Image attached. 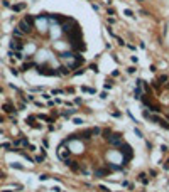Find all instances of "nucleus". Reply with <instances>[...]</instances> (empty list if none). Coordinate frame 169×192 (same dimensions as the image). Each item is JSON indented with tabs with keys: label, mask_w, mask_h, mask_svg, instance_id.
<instances>
[{
	"label": "nucleus",
	"mask_w": 169,
	"mask_h": 192,
	"mask_svg": "<svg viewBox=\"0 0 169 192\" xmlns=\"http://www.w3.org/2000/svg\"><path fill=\"white\" fill-rule=\"evenodd\" d=\"M118 148H120V153H122V155L125 157V162L132 158V148H130L129 145H120V147H118Z\"/></svg>",
	"instance_id": "f257e3e1"
},
{
	"label": "nucleus",
	"mask_w": 169,
	"mask_h": 192,
	"mask_svg": "<svg viewBox=\"0 0 169 192\" xmlns=\"http://www.w3.org/2000/svg\"><path fill=\"white\" fill-rule=\"evenodd\" d=\"M22 47H24L22 40H20V39H15V37H14L12 42H10V49H14L15 52H20V51H22Z\"/></svg>",
	"instance_id": "f03ea898"
},
{
	"label": "nucleus",
	"mask_w": 169,
	"mask_h": 192,
	"mask_svg": "<svg viewBox=\"0 0 169 192\" xmlns=\"http://www.w3.org/2000/svg\"><path fill=\"white\" fill-rule=\"evenodd\" d=\"M107 140H108L110 145H115V147H120L122 145V136L120 135H112V136H108Z\"/></svg>",
	"instance_id": "7ed1b4c3"
},
{
	"label": "nucleus",
	"mask_w": 169,
	"mask_h": 192,
	"mask_svg": "<svg viewBox=\"0 0 169 192\" xmlns=\"http://www.w3.org/2000/svg\"><path fill=\"white\" fill-rule=\"evenodd\" d=\"M19 29H20L22 32H24V34H29V32L32 30V27H31V25H29L27 22H25V20H22V22L19 24Z\"/></svg>",
	"instance_id": "20e7f679"
},
{
	"label": "nucleus",
	"mask_w": 169,
	"mask_h": 192,
	"mask_svg": "<svg viewBox=\"0 0 169 192\" xmlns=\"http://www.w3.org/2000/svg\"><path fill=\"white\" fill-rule=\"evenodd\" d=\"M4 111H5V113H10V115H12V113H15V108H14L10 103H7V104H4Z\"/></svg>",
	"instance_id": "39448f33"
},
{
	"label": "nucleus",
	"mask_w": 169,
	"mask_h": 192,
	"mask_svg": "<svg viewBox=\"0 0 169 192\" xmlns=\"http://www.w3.org/2000/svg\"><path fill=\"white\" fill-rule=\"evenodd\" d=\"M14 37H15V39H20V37H24V32L20 30L19 27H17V29H14Z\"/></svg>",
	"instance_id": "423d86ee"
},
{
	"label": "nucleus",
	"mask_w": 169,
	"mask_h": 192,
	"mask_svg": "<svg viewBox=\"0 0 169 192\" xmlns=\"http://www.w3.org/2000/svg\"><path fill=\"white\" fill-rule=\"evenodd\" d=\"M134 96H135L137 100H140V98H142V91H140V88H139V86H137L135 91H134Z\"/></svg>",
	"instance_id": "0eeeda50"
},
{
	"label": "nucleus",
	"mask_w": 169,
	"mask_h": 192,
	"mask_svg": "<svg viewBox=\"0 0 169 192\" xmlns=\"http://www.w3.org/2000/svg\"><path fill=\"white\" fill-rule=\"evenodd\" d=\"M25 22H27V24L29 25H31V27H34V17H31V15H27V17H25Z\"/></svg>",
	"instance_id": "6e6552de"
},
{
	"label": "nucleus",
	"mask_w": 169,
	"mask_h": 192,
	"mask_svg": "<svg viewBox=\"0 0 169 192\" xmlns=\"http://www.w3.org/2000/svg\"><path fill=\"white\" fill-rule=\"evenodd\" d=\"M24 7H25L24 4H20V5H14L12 8H14V10H15V12H19V10H22V8H24Z\"/></svg>",
	"instance_id": "1a4fd4ad"
},
{
	"label": "nucleus",
	"mask_w": 169,
	"mask_h": 192,
	"mask_svg": "<svg viewBox=\"0 0 169 192\" xmlns=\"http://www.w3.org/2000/svg\"><path fill=\"white\" fill-rule=\"evenodd\" d=\"M95 175L101 177V175H107V172H105V170H95Z\"/></svg>",
	"instance_id": "9d476101"
},
{
	"label": "nucleus",
	"mask_w": 169,
	"mask_h": 192,
	"mask_svg": "<svg viewBox=\"0 0 169 192\" xmlns=\"http://www.w3.org/2000/svg\"><path fill=\"white\" fill-rule=\"evenodd\" d=\"M74 111H76V110H69V111H64V116H69V115H73Z\"/></svg>",
	"instance_id": "9b49d317"
},
{
	"label": "nucleus",
	"mask_w": 169,
	"mask_h": 192,
	"mask_svg": "<svg viewBox=\"0 0 169 192\" xmlns=\"http://www.w3.org/2000/svg\"><path fill=\"white\" fill-rule=\"evenodd\" d=\"M12 167H14V168H19V170H22V168H24L22 165H19V164H12Z\"/></svg>",
	"instance_id": "f8f14e48"
},
{
	"label": "nucleus",
	"mask_w": 169,
	"mask_h": 192,
	"mask_svg": "<svg viewBox=\"0 0 169 192\" xmlns=\"http://www.w3.org/2000/svg\"><path fill=\"white\" fill-rule=\"evenodd\" d=\"M164 81H167V76H161L159 78V83H164Z\"/></svg>",
	"instance_id": "ddd939ff"
},
{
	"label": "nucleus",
	"mask_w": 169,
	"mask_h": 192,
	"mask_svg": "<svg viewBox=\"0 0 169 192\" xmlns=\"http://www.w3.org/2000/svg\"><path fill=\"white\" fill-rule=\"evenodd\" d=\"M81 89H83V91H86V93H95L93 89H90V88H81Z\"/></svg>",
	"instance_id": "4468645a"
},
{
	"label": "nucleus",
	"mask_w": 169,
	"mask_h": 192,
	"mask_svg": "<svg viewBox=\"0 0 169 192\" xmlns=\"http://www.w3.org/2000/svg\"><path fill=\"white\" fill-rule=\"evenodd\" d=\"M135 133H137V136H140V138H142V132H140V130H137V128H135Z\"/></svg>",
	"instance_id": "2eb2a0df"
},
{
	"label": "nucleus",
	"mask_w": 169,
	"mask_h": 192,
	"mask_svg": "<svg viewBox=\"0 0 169 192\" xmlns=\"http://www.w3.org/2000/svg\"><path fill=\"white\" fill-rule=\"evenodd\" d=\"M4 192H10V190H4Z\"/></svg>",
	"instance_id": "dca6fc26"
},
{
	"label": "nucleus",
	"mask_w": 169,
	"mask_h": 192,
	"mask_svg": "<svg viewBox=\"0 0 169 192\" xmlns=\"http://www.w3.org/2000/svg\"><path fill=\"white\" fill-rule=\"evenodd\" d=\"M137 2H142V0H137Z\"/></svg>",
	"instance_id": "f3484780"
}]
</instances>
